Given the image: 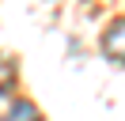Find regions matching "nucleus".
Masks as SVG:
<instances>
[{
    "mask_svg": "<svg viewBox=\"0 0 125 121\" xmlns=\"http://www.w3.org/2000/svg\"><path fill=\"white\" fill-rule=\"evenodd\" d=\"M102 53L114 64H125V19H114L102 30Z\"/></svg>",
    "mask_w": 125,
    "mask_h": 121,
    "instance_id": "1",
    "label": "nucleus"
},
{
    "mask_svg": "<svg viewBox=\"0 0 125 121\" xmlns=\"http://www.w3.org/2000/svg\"><path fill=\"white\" fill-rule=\"evenodd\" d=\"M0 121H42V113H38V106H34V102H27V98H15L11 106H4Z\"/></svg>",
    "mask_w": 125,
    "mask_h": 121,
    "instance_id": "2",
    "label": "nucleus"
}]
</instances>
